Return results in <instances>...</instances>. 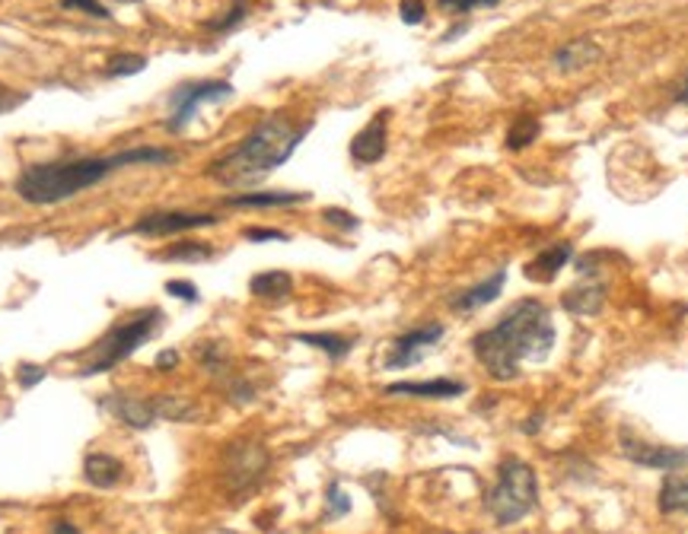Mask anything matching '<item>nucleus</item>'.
<instances>
[{
  "label": "nucleus",
  "instance_id": "obj_1",
  "mask_svg": "<svg viewBox=\"0 0 688 534\" xmlns=\"http://www.w3.org/2000/svg\"><path fill=\"white\" fill-rule=\"evenodd\" d=\"M166 162H176V153L163 149V146H131V149H118V153H105V156L36 162V166H26L16 175L13 192L33 207H51V204H64L71 197L84 195L87 188L105 182L109 175H115L122 169L166 166Z\"/></svg>",
  "mask_w": 688,
  "mask_h": 534
},
{
  "label": "nucleus",
  "instance_id": "obj_2",
  "mask_svg": "<svg viewBox=\"0 0 688 534\" xmlns=\"http://www.w3.org/2000/svg\"><path fill=\"white\" fill-rule=\"evenodd\" d=\"M555 322L539 299H517L492 328L472 338V353L497 382H513L526 363H545L555 347Z\"/></svg>",
  "mask_w": 688,
  "mask_h": 534
},
{
  "label": "nucleus",
  "instance_id": "obj_3",
  "mask_svg": "<svg viewBox=\"0 0 688 534\" xmlns=\"http://www.w3.org/2000/svg\"><path fill=\"white\" fill-rule=\"evenodd\" d=\"M309 128H313L309 121L296 125L294 118L281 112L268 115L233 149L217 156L207 166V175L224 188H252L294 156Z\"/></svg>",
  "mask_w": 688,
  "mask_h": 534
},
{
  "label": "nucleus",
  "instance_id": "obj_4",
  "mask_svg": "<svg viewBox=\"0 0 688 534\" xmlns=\"http://www.w3.org/2000/svg\"><path fill=\"white\" fill-rule=\"evenodd\" d=\"M160 325H163V309H156V305L131 315L128 322L112 325L97 340V347L90 353V363L80 369V379H93V376H102V373H112L118 363H125L131 353H138L160 331Z\"/></svg>",
  "mask_w": 688,
  "mask_h": 534
},
{
  "label": "nucleus",
  "instance_id": "obj_5",
  "mask_svg": "<svg viewBox=\"0 0 688 534\" xmlns=\"http://www.w3.org/2000/svg\"><path fill=\"white\" fill-rule=\"evenodd\" d=\"M539 503V478L536 471L520 458H504L497 468V481L488 490V512L497 525H517L523 522Z\"/></svg>",
  "mask_w": 688,
  "mask_h": 534
},
{
  "label": "nucleus",
  "instance_id": "obj_6",
  "mask_svg": "<svg viewBox=\"0 0 688 534\" xmlns=\"http://www.w3.org/2000/svg\"><path fill=\"white\" fill-rule=\"evenodd\" d=\"M268 468H271V455H268V448L258 439L230 442L227 452H224V465H220L227 493H233V496L252 493L255 486L265 481Z\"/></svg>",
  "mask_w": 688,
  "mask_h": 534
},
{
  "label": "nucleus",
  "instance_id": "obj_7",
  "mask_svg": "<svg viewBox=\"0 0 688 534\" xmlns=\"http://www.w3.org/2000/svg\"><path fill=\"white\" fill-rule=\"evenodd\" d=\"M230 96H233V83H227V80H192V83H179L169 93L166 131L182 134L195 121L201 105H214V102H224V99Z\"/></svg>",
  "mask_w": 688,
  "mask_h": 534
},
{
  "label": "nucleus",
  "instance_id": "obj_8",
  "mask_svg": "<svg viewBox=\"0 0 688 534\" xmlns=\"http://www.w3.org/2000/svg\"><path fill=\"white\" fill-rule=\"evenodd\" d=\"M220 217L217 213H198V210H153L141 213L131 226L135 236H179V233H192V230H207L217 226Z\"/></svg>",
  "mask_w": 688,
  "mask_h": 534
},
{
  "label": "nucleus",
  "instance_id": "obj_9",
  "mask_svg": "<svg viewBox=\"0 0 688 534\" xmlns=\"http://www.w3.org/2000/svg\"><path fill=\"white\" fill-rule=\"evenodd\" d=\"M446 335L441 322H431V325H421V328H411L405 335H398L386 353V369H411L418 366L437 343Z\"/></svg>",
  "mask_w": 688,
  "mask_h": 534
},
{
  "label": "nucleus",
  "instance_id": "obj_10",
  "mask_svg": "<svg viewBox=\"0 0 688 534\" xmlns=\"http://www.w3.org/2000/svg\"><path fill=\"white\" fill-rule=\"evenodd\" d=\"M622 455L640 468H650V471H683V468H688V448L644 442V439L632 437L628 430L622 433Z\"/></svg>",
  "mask_w": 688,
  "mask_h": 534
},
{
  "label": "nucleus",
  "instance_id": "obj_11",
  "mask_svg": "<svg viewBox=\"0 0 688 534\" xmlns=\"http://www.w3.org/2000/svg\"><path fill=\"white\" fill-rule=\"evenodd\" d=\"M102 411H109L118 424L131 427V430H150L160 417H156V407H153V398H138V394H105L102 401Z\"/></svg>",
  "mask_w": 688,
  "mask_h": 534
},
{
  "label": "nucleus",
  "instance_id": "obj_12",
  "mask_svg": "<svg viewBox=\"0 0 688 534\" xmlns=\"http://www.w3.org/2000/svg\"><path fill=\"white\" fill-rule=\"evenodd\" d=\"M386 141H390V112H377L351 141V159L360 166H373L386 156Z\"/></svg>",
  "mask_w": 688,
  "mask_h": 534
},
{
  "label": "nucleus",
  "instance_id": "obj_13",
  "mask_svg": "<svg viewBox=\"0 0 688 534\" xmlns=\"http://www.w3.org/2000/svg\"><path fill=\"white\" fill-rule=\"evenodd\" d=\"M504 284H507V268H497L492 277H485L482 284L456 292V296L449 299V309H453V312H462V315L479 312V309H485L488 302H494V299L504 292Z\"/></svg>",
  "mask_w": 688,
  "mask_h": 534
},
{
  "label": "nucleus",
  "instance_id": "obj_14",
  "mask_svg": "<svg viewBox=\"0 0 688 534\" xmlns=\"http://www.w3.org/2000/svg\"><path fill=\"white\" fill-rule=\"evenodd\" d=\"M574 258V245L571 243H558L551 248H542L539 255L526 264V277L536 281V284H551Z\"/></svg>",
  "mask_w": 688,
  "mask_h": 534
},
{
  "label": "nucleus",
  "instance_id": "obj_15",
  "mask_svg": "<svg viewBox=\"0 0 688 534\" xmlns=\"http://www.w3.org/2000/svg\"><path fill=\"white\" fill-rule=\"evenodd\" d=\"M561 305L571 312V315H599V309L606 305V284L602 281H581L577 287L561 296Z\"/></svg>",
  "mask_w": 688,
  "mask_h": 534
},
{
  "label": "nucleus",
  "instance_id": "obj_16",
  "mask_svg": "<svg viewBox=\"0 0 688 534\" xmlns=\"http://www.w3.org/2000/svg\"><path fill=\"white\" fill-rule=\"evenodd\" d=\"M599 57H602V49L593 39H571L555 51V67L564 70V74H577V70L593 67Z\"/></svg>",
  "mask_w": 688,
  "mask_h": 534
},
{
  "label": "nucleus",
  "instance_id": "obj_17",
  "mask_svg": "<svg viewBox=\"0 0 688 534\" xmlns=\"http://www.w3.org/2000/svg\"><path fill=\"white\" fill-rule=\"evenodd\" d=\"M466 391V382L456 379H428V382H393L386 394H405V398H428V401H446V398H459Z\"/></svg>",
  "mask_w": 688,
  "mask_h": 534
},
{
  "label": "nucleus",
  "instance_id": "obj_18",
  "mask_svg": "<svg viewBox=\"0 0 688 534\" xmlns=\"http://www.w3.org/2000/svg\"><path fill=\"white\" fill-rule=\"evenodd\" d=\"M84 478H87V484L97 486V490H112V486L122 484L125 465H122L115 455L93 452V455H87V461H84Z\"/></svg>",
  "mask_w": 688,
  "mask_h": 534
},
{
  "label": "nucleus",
  "instance_id": "obj_19",
  "mask_svg": "<svg viewBox=\"0 0 688 534\" xmlns=\"http://www.w3.org/2000/svg\"><path fill=\"white\" fill-rule=\"evenodd\" d=\"M249 290L255 299H268V302H281L294 292V277L288 271H262L249 281Z\"/></svg>",
  "mask_w": 688,
  "mask_h": 534
},
{
  "label": "nucleus",
  "instance_id": "obj_20",
  "mask_svg": "<svg viewBox=\"0 0 688 534\" xmlns=\"http://www.w3.org/2000/svg\"><path fill=\"white\" fill-rule=\"evenodd\" d=\"M306 200H309V192H240L227 197L224 204L227 207H291Z\"/></svg>",
  "mask_w": 688,
  "mask_h": 534
},
{
  "label": "nucleus",
  "instance_id": "obj_21",
  "mask_svg": "<svg viewBox=\"0 0 688 534\" xmlns=\"http://www.w3.org/2000/svg\"><path fill=\"white\" fill-rule=\"evenodd\" d=\"M660 512L663 516H688V474L670 471L660 486Z\"/></svg>",
  "mask_w": 688,
  "mask_h": 534
},
{
  "label": "nucleus",
  "instance_id": "obj_22",
  "mask_svg": "<svg viewBox=\"0 0 688 534\" xmlns=\"http://www.w3.org/2000/svg\"><path fill=\"white\" fill-rule=\"evenodd\" d=\"M294 340L306 343V347H316L322 350L326 356L332 360H344L351 350H354V340L344 338V335H332V331H309V335H294Z\"/></svg>",
  "mask_w": 688,
  "mask_h": 534
},
{
  "label": "nucleus",
  "instance_id": "obj_23",
  "mask_svg": "<svg viewBox=\"0 0 688 534\" xmlns=\"http://www.w3.org/2000/svg\"><path fill=\"white\" fill-rule=\"evenodd\" d=\"M153 407H156V417L160 420H179V424H189L195 417V404L179 398V394H156L153 398Z\"/></svg>",
  "mask_w": 688,
  "mask_h": 534
},
{
  "label": "nucleus",
  "instance_id": "obj_24",
  "mask_svg": "<svg viewBox=\"0 0 688 534\" xmlns=\"http://www.w3.org/2000/svg\"><path fill=\"white\" fill-rule=\"evenodd\" d=\"M214 255V248L207 243H173L166 245L156 258L160 261H207Z\"/></svg>",
  "mask_w": 688,
  "mask_h": 534
},
{
  "label": "nucleus",
  "instance_id": "obj_25",
  "mask_svg": "<svg viewBox=\"0 0 688 534\" xmlns=\"http://www.w3.org/2000/svg\"><path fill=\"white\" fill-rule=\"evenodd\" d=\"M195 356L201 360V366H204L207 373H214V376L227 373L230 356H227V347H224L220 340H207V343H201V347L195 350Z\"/></svg>",
  "mask_w": 688,
  "mask_h": 534
},
{
  "label": "nucleus",
  "instance_id": "obj_26",
  "mask_svg": "<svg viewBox=\"0 0 688 534\" xmlns=\"http://www.w3.org/2000/svg\"><path fill=\"white\" fill-rule=\"evenodd\" d=\"M536 138H539V121H536L533 115H520V118L513 121L510 134H507V146H510V149H523V146L533 144Z\"/></svg>",
  "mask_w": 688,
  "mask_h": 534
},
{
  "label": "nucleus",
  "instance_id": "obj_27",
  "mask_svg": "<svg viewBox=\"0 0 688 534\" xmlns=\"http://www.w3.org/2000/svg\"><path fill=\"white\" fill-rule=\"evenodd\" d=\"M144 67H148L144 54H115L105 64V77H131V74H141Z\"/></svg>",
  "mask_w": 688,
  "mask_h": 534
},
{
  "label": "nucleus",
  "instance_id": "obj_28",
  "mask_svg": "<svg viewBox=\"0 0 688 534\" xmlns=\"http://www.w3.org/2000/svg\"><path fill=\"white\" fill-rule=\"evenodd\" d=\"M246 13H249L246 0H237V3H233V6L220 16V19H211V23H207V29H211V32H230V29H237V26L246 19Z\"/></svg>",
  "mask_w": 688,
  "mask_h": 534
},
{
  "label": "nucleus",
  "instance_id": "obj_29",
  "mask_svg": "<svg viewBox=\"0 0 688 534\" xmlns=\"http://www.w3.org/2000/svg\"><path fill=\"white\" fill-rule=\"evenodd\" d=\"M347 512H351V496L344 493L342 484H332L326 493V519H344Z\"/></svg>",
  "mask_w": 688,
  "mask_h": 534
},
{
  "label": "nucleus",
  "instance_id": "obj_30",
  "mask_svg": "<svg viewBox=\"0 0 688 534\" xmlns=\"http://www.w3.org/2000/svg\"><path fill=\"white\" fill-rule=\"evenodd\" d=\"M322 220H326L329 226L342 230V233H354V230L360 226V220H357L351 210H342V207H326V210H322Z\"/></svg>",
  "mask_w": 688,
  "mask_h": 534
},
{
  "label": "nucleus",
  "instance_id": "obj_31",
  "mask_svg": "<svg viewBox=\"0 0 688 534\" xmlns=\"http://www.w3.org/2000/svg\"><path fill=\"white\" fill-rule=\"evenodd\" d=\"M46 376H49L46 366H36V363H20V366H16V382H20V389H36Z\"/></svg>",
  "mask_w": 688,
  "mask_h": 534
},
{
  "label": "nucleus",
  "instance_id": "obj_32",
  "mask_svg": "<svg viewBox=\"0 0 688 534\" xmlns=\"http://www.w3.org/2000/svg\"><path fill=\"white\" fill-rule=\"evenodd\" d=\"M243 239L249 243H291V236L284 230H271V226H249L243 230Z\"/></svg>",
  "mask_w": 688,
  "mask_h": 534
},
{
  "label": "nucleus",
  "instance_id": "obj_33",
  "mask_svg": "<svg viewBox=\"0 0 688 534\" xmlns=\"http://www.w3.org/2000/svg\"><path fill=\"white\" fill-rule=\"evenodd\" d=\"M446 13L453 16H462V13H472V10H482V6H497L500 0H437Z\"/></svg>",
  "mask_w": 688,
  "mask_h": 534
},
{
  "label": "nucleus",
  "instance_id": "obj_34",
  "mask_svg": "<svg viewBox=\"0 0 688 534\" xmlns=\"http://www.w3.org/2000/svg\"><path fill=\"white\" fill-rule=\"evenodd\" d=\"M398 16H402V23L418 26V23H424L428 6H424V0H402V3H398Z\"/></svg>",
  "mask_w": 688,
  "mask_h": 534
},
{
  "label": "nucleus",
  "instance_id": "obj_35",
  "mask_svg": "<svg viewBox=\"0 0 688 534\" xmlns=\"http://www.w3.org/2000/svg\"><path fill=\"white\" fill-rule=\"evenodd\" d=\"M166 292L176 296V299H182V302H189V305H195L198 299H201V292H198L192 281H166Z\"/></svg>",
  "mask_w": 688,
  "mask_h": 534
},
{
  "label": "nucleus",
  "instance_id": "obj_36",
  "mask_svg": "<svg viewBox=\"0 0 688 534\" xmlns=\"http://www.w3.org/2000/svg\"><path fill=\"white\" fill-rule=\"evenodd\" d=\"M61 6H64V10H80V13L97 16V19H109V16H112L99 0H61Z\"/></svg>",
  "mask_w": 688,
  "mask_h": 534
},
{
  "label": "nucleus",
  "instance_id": "obj_37",
  "mask_svg": "<svg viewBox=\"0 0 688 534\" xmlns=\"http://www.w3.org/2000/svg\"><path fill=\"white\" fill-rule=\"evenodd\" d=\"M227 398L233 401V404H252L255 401V386L246 382V379H230V386H227Z\"/></svg>",
  "mask_w": 688,
  "mask_h": 534
},
{
  "label": "nucleus",
  "instance_id": "obj_38",
  "mask_svg": "<svg viewBox=\"0 0 688 534\" xmlns=\"http://www.w3.org/2000/svg\"><path fill=\"white\" fill-rule=\"evenodd\" d=\"M153 366H156L160 373H173V369L179 366V353H176V350H163V353H156Z\"/></svg>",
  "mask_w": 688,
  "mask_h": 534
},
{
  "label": "nucleus",
  "instance_id": "obj_39",
  "mask_svg": "<svg viewBox=\"0 0 688 534\" xmlns=\"http://www.w3.org/2000/svg\"><path fill=\"white\" fill-rule=\"evenodd\" d=\"M51 534H80V532H77V525H74V522H67V519H58V522L51 525Z\"/></svg>",
  "mask_w": 688,
  "mask_h": 534
},
{
  "label": "nucleus",
  "instance_id": "obj_40",
  "mask_svg": "<svg viewBox=\"0 0 688 534\" xmlns=\"http://www.w3.org/2000/svg\"><path fill=\"white\" fill-rule=\"evenodd\" d=\"M530 420H533V424H526V427H523V430H526V433H530V437H533V433H536V430H542V420H545V414H533V417H530Z\"/></svg>",
  "mask_w": 688,
  "mask_h": 534
},
{
  "label": "nucleus",
  "instance_id": "obj_41",
  "mask_svg": "<svg viewBox=\"0 0 688 534\" xmlns=\"http://www.w3.org/2000/svg\"><path fill=\"white\" fill-rule=\"evenodd\" d=\"M679 102H686V105H688V80L683 83V90H679Z\"/></svg>",
  "mask_w": 688,
  "mask_h": 534
},
{
  "label": "nucleus",
  "instance_id": "obj_42",
  "mask_svg": "<svg viewBox=\"0 0 688 534\" xmlns=\"http://www.w3.org/2000/svg\"><path fill=\"white\" fill-rule=\"evenodd\" d=\"M118 3H138V0H118Z\"/></svg>",
  "mask_w": 688,
  "mask_h": 534
}]
</instances>
